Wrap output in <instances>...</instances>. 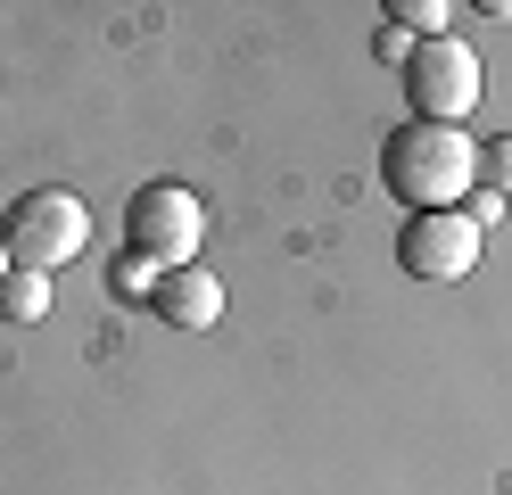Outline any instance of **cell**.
Instances as JSON below:
<instances>
[{
	"label": "cell",
	"mask_w": 512,
	"mask_h": 495,
	"mask_svg": "<svg viewBox=\"0 0 512 495\" xmlns=\"http://www.w3.org/2000/svg\"><path fill=\"white\" fill-rule=\"evenodd\" d=\"M380 182H389L397 207L413 215H446V207H463V198L479 190V141L463 124H397L389 132V149H380Z\"/></svg>",
	"instance_id": "1"
},
{
	"label": "cell",
	"mask_w": 512,
	"mask_h": 495,
	"mask_svg": "<svg viewBox=\"0 0 512 495\" xmlns=\"http://www.w3.org/2000/svg\"><path fill=\"white\" fill-rule=\"evenodd\" d=\"M479 50L455 42V33H438V42H413L405 58V99H413V116L422 124H463L479 108Z\"/></svg>",
	"instance_id": "4"
},
{
	"label": "cell",
	"mask_w": 512,
	"mask_h": 495,
	"mask_svg": "<svg viewBox=\"0 0 512 495\" xmlns=\"http://www.w3.org/2000/svg\"><path fill=\"white\" fill-rule=\"evenodd\" d=\"M108 289L124 297V306H157V289H166V264H157V256H141V248H116Z\"/></svg>",
	"instance_id": "7"
},
{
	"label": "cell",
	"mask_w": 512,
	"mask_h": 495,
	"mask_svg": "<svg viewBox=\"0 0 512 495\" xmlns=\"http://www.w3.org/2000/svg\"><path fill=\"white\" fill-rule=\"evenodd\" d=\"M50 314V273H9L0 281V322H42Z\"/></svg>",
	"instance_id": "9"
},
{
	"label": "cell",
	"mask_w": 512,
	"mask_h": 495,
	"mask_svg": "<svg viewBox=\"0 0 512 495\" xmlns=\"http://www.w3.org/2000/svg\"><path fill=\"white\" fill-rule=\"evenodd\" d=\"M479 248H488V231H479L463 207H446V215H405V231H397L405 281H471V273H479Z\"/></svg>",
	"instance_id": "5"
},
{
	"label": "cell",
	"mask_w": 512,
	"mask_h": 495,
	"mask_svg": "<svg viewBox=\"0 0 512 495\" xmlns=\"http://www.w3.org/2000/svg\"><path fill=\"white\" fill-rule=\"evenodd\" d=\"M0 240H9L17 273H58V264H75L91 248V207H83L75 190L42 182V190H25L17 207L0 215Z\"/></svg>",
	"instance_id": "2"
},
{
	"label": "cell",
	"mask_w": 512,
	"mask_h": 495,
	"mask_svg": "<svg viewBox=\"0 0 512 495\" xmlns=\"http://www.w3.org/2000/svg\"><path fill=\"white\" fill-rule=\"evenodd\" d=\"M157 322L166 330H215L223 322V281L207 264H174L166 289H157Z\"/></svg>",
	"instance_id": "6"
},
{
	"label": "cell",
	"mask_w": 512,
	"mask_h": 495,
	"mask_svg": "<svg viewBox=\"0 0 512 495\" xmlns=\"http://www.w3.org/2000/svg\"><path fill=\"white\" fill-rule=\"evenodd\" d=\"M9 273H17V264H9V240H0V281H9Z\"/></svg>",
	"instance_id": "13"
},
{
	"label": "cell",
	"mask_w": 512,
	"mask_h": 495,
	"mask_svg": "<svg viewBox=\"0 0 512 495\" xmlns=\"http://www.w3.org/2000/svg\"><path fill=\"white\" fill-rule=\"evenodd\" d=\"M372 50H380V66H405V58H413V33H397V25H380V33H372Z\"/></svg>",
	"instance_id": "11"
},
{
	"label": "cell",
	"mask_w": 512,
	"mask_h": 495,
	"mask_svg": "<svg viewBox=\"0 0 512 495\" xmlns=\"http://www.w3.org/2000/svg\"><path fill=\"white\" fill-rule=\"evenodd\" d=\"M389 17L397 33H413V42H438V33H455V9H446V0H389Z\"/></svg>",
	"instance_id": "8"
},
{
	"label": "cell",
	"mask_w": 512,
	"mask_h": 495,
	"mask_svg": "<svg viewBox=\"0 0 512 495\" xmlns=\"http://www.w3.org/2000/svg\"><path fill=\"white\" fill-rule=\"evenodd\" d=\"M479 190H496L512 207V132H504V141H479Z\"/></svg>",
	"instance_id": "10"
},
{
	"label": "cell",
	"mask_w": 512,
	"mask_h": 495,
	"mask_svg": "<svg viewBox=\"0 0 512 495\" xmlns=\"http://www.w3.org/2000/svg\"><path fill=\"white\" fill-rule=\"evenodd\" d=\"M199 240H207V207L190 182H141L133 207H124V248L157 256L174 273V264H199Z\"/></svg>",
	"instance_id": "3"
},
{
	"label": "cell",
	"mask_w": 512,
	"mask_h": 495,
	"mask_svg": "<svg viewBox=\"0 0 512 495\" xmlns=\"http://www.w3.org/2000/svg\"><path fill=\"white\" fill-rule=\"evenodd\" d=\"M463 215L488 231V223H504V198H496V190H471V198H463Z\"/></svg>",
	"instance_id": "12"
}]
</instances>
